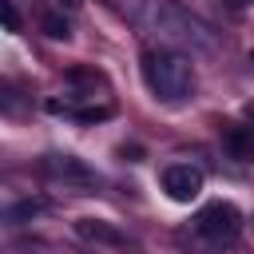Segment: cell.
Returning a JSON list of instances; mask_svg holds the SVG:
<instances>
[{"label":"cell","instance_id":"obj_1","mask_svg":"<svg viewBox=\"0 0 254 254\" xmlns=\"http://www.w3.org/2000/svg\"><path fill=\"white\" fill-rule=\"evenodd\" d=\"M135 16L147 32H155L163 44H175V48H190V52H218V36L206 20H198L194 12H187L183 4L175 0H139L135 4Z\"/></svg>","mask_w":254,"mask_h":254},{"label":"cell","instance_id":"obj_2","mask_svg":"<svg viewBox=\"0 0 254 254\" xmlns=\"http://www.w3.org/2000/svg\"><path fill=\"white\" fill-rule=\"evenodd\" d=\"M143 83L155 99L163 103H183L190 91H194V64L183 56V52H171V48H159V52H147L143 56Z\"/></svg>","mask_w":254,"mask_h":254},{"label":"cell","instance_id":"obj_3","mask_svg":"<svg viewBox=\"0 0 254 254\" xmlns=\"http://www.w3.org/2000/svg\"><path fill=\"white\" fill-rule=\"evenodd\" d=\"M194 230L210 242H234L238 230H242V214H238L234 202H206L194 214Z\"/></svg>","mask_w":254,"mask_h":254},{"label":"cell","instance_id":"obj_4","mask_svg":"<svg viewBox=\"0 0 254 254\" xmlns=\"http://www.w3.org/2000/svg\"><path fill=\"white\" fill-rule=\"evenodd\" d=\"M44 171H48V179H56L64 187H75V190H95L99 187V175L83 159H75V155H48Z\"/></svg>","mask_w":254,"mask_h":254},{"label":"cell","instance_id":"obj_5","mask_svg":"<svg viewBox=\"0 0 254 254\" xmlns=\"http://www.w3.org/2000/svg\"><path fill=\"white\" fill-rule=\"evenodd\" d=\"M163 190H167V198H175V202H190V198L202 194V171L190 167V163H171V167L163 171Z\"/></svg>","mask_w":254,"mask_h":254},{"label":"cell","instance_id":"obj_6","mask_svg":"<svg viewBox=\"0 0 254 254\" xmlns=\"http://www.w3.org/2000/svg\"><path fill=\"white\" fill-rule=\"evenodd\" d=\"M75 234L87 238V242H95V246H127V234L115 222H107V218H79Z\"/></svg>","mask_w":254,"mask_h":254},{"label":"cell","instance_id":"obj_7","mask_svg":"<svg viewBox=\"0 0 254 254\" xmlns=\"http://www.w3.org/2000/svg\"><path fill=\"white\" fill-rule=\"evenodd\" d=\"M222 147L234 155V159H254V127H222Z\"/></svg>","mask_w":254,"mask_h":254},{"label":"cell","instance_id":"obj_8","mask_svg":"<svg viewBox=\"0 0 254 254\" xmlns=\"http://www.w3.org/2000/svg\"><path fill=\"white\" fill-rule=\"evenodd\" d=\"M48 206L40 202V198H24V202H12L8 210H4V218L8 222H28V218H36V214H44Z\"/></svg>","mask_w":254,"mask_h":254},{"label":"cell","instance_id":"obj_9","mask_svg":"<svg viewBox=\"0 0 254 254\" xmlns=\"http://www.w3.org/2000/svg\"><path fill=\"white\" fill-rule=\"evenodd\" d=\"M44 32H48L52 40H67V36H71L67 20H60V16H44Z\"/></svg>","mask_w":254,"mask_h":254},{"label":"cell","instance_id":"obj_10","mask_svg":"<svg viewBox=\"0 0 254 254\" xmlns=\"http://www.w3.org/2000/svg\"><path fill=\"white\" fill-rule=\"evenodd\" d=\"M0 16H4V28H8V32H20V16H16V8H12L8 0L0 4Z\"/></svg>","mask_w":254,"mask_h":254},{"label":"cell","instance_id":"obj_11","mask_svg":"<svg viewBox=\"0 0 254 254\" xmlns=\"http://www.w3.org/2000/svg\"><path fill=\"white\" fill-rule=\"evenodd\" d=\"M60 4H64V8H79L83 0H60Z\"/></svg>","mask_w":254,"mask_h":254}]
</instances>
